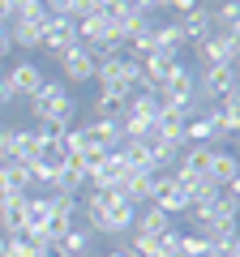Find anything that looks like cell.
I'll use <instances>...</instances> for the list:
<instances>
[{"label":"cell","mask_w":240,"mask_h":257,"mask_svg":"<svg viewBox=\"0 0 240 257\" xmlns=\"http://www.w3.org/2000/svg\"><path fill=\"white\" fill-rule=\"evenodd\" d=\"M56 64H60V73H65V82L82 86V82H94V64H99V60H94V56L86 52L82 43H77L73 52H69V56H60Z\"/></svg>","instance_id":"cell-9"},{"label":"cell","mask_w":240,"mask_h":257,"mask_svg":"<svg viewBox=\"0 0 240 257\" xmlns=\"http://www.w3.org/2000/svg\"><path fill=\"white\" fill-rule=\"evenodd\" d=\"M60 253L65 257H90V231H82V227L65 231L60 236Z\"/></svg>","instance_id":"cell-16"},{"label":"cell","mask_w":240,"mask_h":257,"mask_svg":"<svg viewBox=\"0 0 240 257\" xmlns=\"http://www.w3.org/2000/svg\"><path fill=\"white\" fill-rule=\"evenodd\" d=\"M94 77H99V94H116V99H129L138 90V64L125 60V56H107V60L94 64Z\"/></svg>","instance_id":"cell-3"},{"label":"cell","mask_w":240,"mask_h":257,"mask_svg":"<svg viewBox=\"0 0 240 257\" xmlns=\"http://www.w3.org/2000/svg\"><path fill=\"white\" fill-rule=\"evenodd\" d=\"M0 163H9V128H0Z\"/></svg>","instance_id":"cell-25"},{"label":"cell","mask_w":240,"mask_h":257,"mask_svg":"<svg viewBox=\"0 0 240 257\" xmlns=\"http://www.w3.org/2000/svg\"><path fill=\"white\" fill-rule=\"evenodd\" d=\"M210 155L214 146H185V159H180V167L193 176H206V167H210Z\"/></svg>","instance_id":"cell-17"},{"label":"cell","mask_w":240,"mask_h":257,"mask_svg":"<svg viewBox=\"0 0 240 257\" xmlns=\"http://www.w3.org/2000/svg\"><path fill=\"white\" fill-rule=\"evenodd\" d=\"M0 257H5V236H0Z\"/></svg>","instance_id":"cell-28"},{"label":"cell","mask_w":240,"mask_h":257,"mask_svg":"<svg viewBox=\"0 0 240 257\" xmlns=\"http://www.w3.org/2000/svg\"><path fill=\"white\" fill-rule=\"evenodd\" d=\"M43 159V142L35 128H9V163H26L35 167Z\"/></svg>","instance_id":"cell-8"},{"label":"cell","mask_w":240,"mask_h":257,"mask_svg":"<svg viewBox=\"0 0 240 257\" xmlns=\"http://www.w3.org/2000/svg\"><path fill=\"white\" fill-rule=\"evenodd\" d=\"M5 257H39V240L35 236H5Z\"/></svg>","instance_id":"cell-18"},{"label":"cell","mask_w":240,"mask_h":257,"mask_svg":"<svg viewBox=\"0 0 240 257\" xmlns=\"http://www.w3.org/2000/svg\"><path fill=\"white\" fill-rule=\"evenodd\" d=\"M43 69H39L35 60H18L9 69V77H5V86H9V99H35V90L43 86Z\"/></svg>","instance_id":"cell-7"},{"label":"cell","mask_w":240,"mask_h":257,"mask_svg":"<svg viewBox=\"0 0 240 257\" xmlns=\"http://www.w3.org/2000/svg\"><path fill=\"white\" fill-rule=\"evenodd\" d=\"M202 0H167V9H176V13H189V9H197Z\"/></svg>","instance_id":"cell-23"},{"label":"cell","mask_w":240,"mask_h":257,"mask_svg":"<svg viewBox=\"0 0 240 257\" xmlns=\"http://www.w3.org/2000/svg\"><path fill=\"white\" fill-rule=\"evenodd\" d=\"M193 52H197V60H202V69H206V64H236L240 60V35H223V30H214V35L202 39Z\"/></svg>","instance_id":"cell-6"},{"label":"cell","mask_w":240,"mask_h":257,"mask_svg":"<svg viewBox=\"0 0 240 257\" xmlns=\"http://www.w3.org/2000/svg\"><path fill=\"white\" fill-rule=\"evenodd\" d=\"M210 22H214V30H223V35H240V0H223V5H214Z\"/></svg>","instance_id":"cell-14"},{"label":"cell","mask_w":240,"mask_h":257,"mask_svg":"<svg viewBox=\"0 0 240 257\" xmlns=\"http://www.w3.org/2000/svg\"><path fill=\"white\" fill-rule=\"evenodd\" d=\"M9 189L13 193H30L35 189V176H30L26 163H9Z\"/></svg>","instance_id":"cell-21"},{"label":"cell","mask_w":240,"mask_h":257,"mask_svg":"<svg viewBox=\"0 0 240 257\" xmlns=\"http://www.w3.org/2000/svg\"><path fill=\"white\" fill-rule=\"evenodd\" d=\"M47 227V197H26V236H43Z\"/></svg>","instance_id":"cell-15"},{"label":"cell","mask_w":240,"mask_h":257,"mask_svg":"<svg viewBox=\"0 0 240 257\" xmlns=\"http://www.w3.org/2000/svg\"><path fill=\"white\" fill-rule=\"evenodd\" d=\"M176 26H180V35H185V43H202V39H210L214 35V22H210V9L206 5H197V9H189V13H180L176 18Z\"/></svg>","instance_id":"cell-11"},{"label":"cell","mask_w":240,"mask_h":257,"mask_svg":"<svg viewBox=\"0 0 240 257\" xmlns=\"http://www.w3.org/2000/svg\"><path fill=\"white\" fill-rule=\"evenodd\" d=\"M180 257H210V240H206L202 231H193V236H180Z\"/></svg>","instance_id":"cell-20"},{"label":"cell","mask_w":240,"mask_h":257,"mask_svg":"<svg viewBox=\"0 0 240 257\" xmlns=\"http://www.w3.org/2000/svg\"><path fill=\"white\" fill-rule=\"evenodd\" d=\"M9 52H13V43H9V30L0 26V60H5V56H9Z\"/></svg>","instance_id":"cell-26"},{"label":"cell","mask_w":240,"mask_h":257,"mask_svg":"<svg viewBox=\"0 0 240 257\" xmlns=\"http://www.w3.org/2000/svg\"><path fill=\"white\" fill-rule=\"evenodd\" d=\"M206 176H210L219 189H240V163H236V155H231V150H223V146H214Z\"/></svg>","instance_id":"cell-10"},{"label":"cell","mask_w":240,"mask_h":257,"mask_svg":"<svg viewBox=\"0 0 240 257\" xmlns=\"http://www.w3.org/2000/svg\"><path fill=\"white\" fill-rule=\"evenodd\" d=\"M9 103V86H5V77H0V107Z\"/></svg>","instance_id":"cell-27"},{"label":"cell","mask_w":240,"mask_h":257,"mask_svg":"<svg viewBox=\"0 0 240 257\" xmlns=\"http://www.w3.org/2000/svg\"><path fill=\"white\" fill-rule=\"evenodd\" d=\"M227 94H236V64H206L193 86V99L206 107H219Z\"/></svg>","instance_id":"cell-4"},{"label":"cell","mask_w":240,"mask_h":257,"mask_svg":"<svg viewBox=\"0 0 240 257\" xmlns=\"http://www.w3.org/2000/svg\"><path fill=\"white\" fill-rule=\"evenodd\" d=\"M133 214H138V206L120 189H107V193H99V210L90 214V231H99V236H125V231H133Z\"/></svg>","instance_id":"cell-1"},{"label":"cell","mask_w":240,"mask_h":257,"mask_svg":"<svg viewBox=\"0 0 240 257\" xmlns=\"http://www.w3.org/2000/svg\"><path fill=\"white\" fill-rule=\"evenodd\" d=\"M77 47V26L69 18H47L43 35H39V52H47L52 60H60V56H69Z\"/></svg>","instance_id":"cell-5"},{"label":"cell","mask_w":240,"mask_h":257,"mask_svg":"<svg viewBox=\"0 0 240 257\" xmlns=\"http://www.w3.org/2000/svg\"><path fill=\"white\" fill-rule=\"evenodd\" d=\"M13 22V0H0V26H9Z\"/></svg>","instance_id":"cell-24"},{"label":"cell","mask_w":240,"mask_h":257,"mask_svg":"<svg viewBox=\"0 0 240 257\" xmlns=\"http://www.w3.org/2000/svg\"><path fill=\"white\" fill-rule=\"evenodd\" d=\"M133 231H146V236H163V231H172V214H163L155 202H150L146 210L133 214Z\"/></svg>","instance_id":"cell-13"},{"label":"cell","mask_w":240,"mask_h":257,"mask_svg":"<svg viewBox=\"0 0 240 257\" xmlns=\"http://www.w3.org/2000/svg\"><path fill=\"white\" fill-rule=\"evenodd\" d=\"M73 5L77 0H43V9L52 13V18H73Z\"/></svg>","instance_id":"cell-22"},{"label":"cell","mask_w":240,"mask_h":257,"mask_svg":"<svg viewBox=\"0 0 240 257\" xmlns=\"http://www.w3.org/2000/svg\"><path fill=\"white\" fill-rule=\"evenodd\" d=\"M30 103V116L35 120H47V124H60V128H73V111H77V103L65 94V86L60 82H43L35 90V99H26Z\"/></svg>","instance_id":"cell-2"},{"label":"cell","mask_w":240,"mask_h":257,"mask_svg":"<svg viewBox=\"0 0 240 257\" xmlns=\"http://www.w3.org/2000/svg\"><path fill=\"white\" fill-rule=\"evenodd\" d=\"M26 197L30 193H13L9 202H0V236H22L26 231Z\"/></svg>","instance_id":"cell-12"},{"label":"cell","mask_w":240,"mask_h":257,"mask_svg":"<svg viewBox=\"0 0 240 257\" xmlns=\"http://www.w3.org/2000/svg\"><path fill=\"white\" fill-rule=\"evenodd\" d=\"M125 103H129V99H116V94H94V116H99V120H120V116H125Z\"/></svg>","instance_id":"cell-19"}]
</instances>
